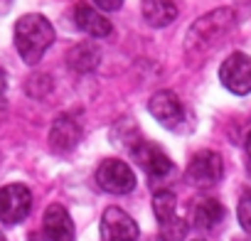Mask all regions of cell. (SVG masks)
Instances as JSON below:
<instances>
[{
  "mask_svg": "<svg viewBox=\"0 0 251 241\" xmlns=\"http://www.w3.org/2000/svg\"><path fill=\"white\" fill-rule=\"evenodd\" d=\"M52 42H54V27L45 15L30 13L15 23V47L25 64L30 67L37 64L45 57V52L52 47Z\"/></svg>",
  "mask_w": 251,
  "mask_h": 241,
  "instance_id": "cell-1",
  "label": "cell"
},
{
  "mask_svg": "<svg viewBox=\"0 0 251 241\" xmlns=\"http://www.w3.org/2000/svg\"><path fill=\"white\" fill-rule=\"evenodd\" d=\"M234 27V13L222 8V10H214V13H207L204 18H200L197 23H192L190 32H187V40H185V49L187 54H200V52H207L212 49L229 30Z\"/></svg>",
  "mask_w": 251,
  "mask_h": 241,
  "instance_id": "cell-2",
  "label": "cell"
},
{
  "mask_svg": "<svg viewBox=\"0 0 251 241\" xmlns=\"http://www.w3.org/2000/svg\"><path fill=\"white\" fill-rule=\"evenodd\" d=\"M96 182L101 190L111 192V194H128L136 190V172L131 170L128 163L116 160V158H106L99 168H96Z\"/></svg>",
  "mask_w": 251,
  "mask_h": 241,
  "instance_id": "cell-3",
  "label": "cell"
},
{
  "mask_svg": "<svg viewBox=\"0 0 251 241\" xmlns=\"http://www.w3.org/2000/svg\"><path fill=\"white\" fill-rule=\"evenodd\" d=\"M219 81L236 96L251 94V57L244 52L229 54L219 67Z\"/></svg>",
  "mask_w": 251,
  "mask_h": 241,
  "instance_id": "cell-4",
  "label": "cell"
},
{
  "mask_svg": "<svg viewBox=\"0 0 251 241\" xmlns=\"http://www.w3.org/2000/svg\"><path fill=\"white\" fill-rule=\"evenodd\" d=\"M32 209V192L25 185H8L0 190V221L15 226L27 219Z\"/></svg>",
  "mask_w": 251,
  "mask_h": 241,
  "instance_id": "cell-5",
  "label": "cell"
},
{
  "mask_svg": "<svg viewBox=\"0 0 251 241\" xmlns=\"http://www.w3.org/2000/svg\"><path fill=\"white\" fill-rule=\"evenodd\" d=\"M224 175V160L214 150H200L192 155L187 165V180L195 187H212Z\"/></svg>",
  "mask_w": 251,
  "mask_h": 241,
  "instance_id": "cell-6",
  "label": "cell"
},
{
  "mask_svg": "<svg viewBox=\"0 0 251 241\" xmlns=\"http://www.w3.org/2000/svg\"><path fill=\"white\" fill-rule=\"evenodd\" d=\"M101 239L103 241H136L138 239V224L128 212L118 207H108L101 214Z\"/></svg>",
  "mask_w": 251,
  "mask_h": 241,
  "instance_id": "cell-7",
  "label": "cell"
},
{
  "mask_svg": "<svg viewBox=\"0 0 251 241\" xmlns=\"http://www.w3.org/2000/svg\"><path fill=\"white\" fill-rule=\"evenodd\" d=\"M133 155H136V163L146 170V175L151 180H163L173 172V160L165 155L163 148H158L153 143H138L133 148Z\"/></svg>",
  "mask_w": 251,
  "mask_h": 241,
  "instance_id": "cell-8",
  "label": "cell"
},
{
  "mask_svg": "<svg viewBox=\"0 0 251 241\" xmlns=\"http://www.w3.org/2000/svg\"><path fill=\"white\" fill-rule=\"evenodd\" d=\"M81 141V126L72 116H57L50 128V148L59 155L72 153Z\"/></svg>",
  "mask_w": 251,
  "mask_h": 241,
  "instance_id": "cell-9",
  "label": "cell"
},
{
  "mask_svg": "<svg viewBox=\"0 0 251 241\" xmlns=\"http://www.w3.org/2000/svg\"><path fill=\"white\" fill-rule=\"evenodd\" d=\"M148 108H151V113L160 120L165 128L180 126L182 118H185L182 101H180L177 94H173V91H158V94H153L151 101H148Z\"/></svg>",
  "mask_w": 251,
  "mask_h": 241,
  "instance_id": "cell-10",
  "label": "cell"
},
{
  "mask_svg": "<svg viewBox=\"0 0 251 241\" xmlns=\"http://www.w3.org/2000/svg\"><path fill=\"white\" fill-rule=\"evenodd\" d=\"M42 234L47 241H74V221L62 204H50L42 219Z\"/></svg>",
  "mask_w": 251,
  "mask_h": 241,
  "instance_id": "cell-11",
  "label": "cell"
},
{
  "mask_svg": "<svg viewBox=\"0 0 251 241\" xmlns=\"http://www.w3.org/2000/svg\"><path fill=\"white\" fill-rule=\"evenodd\" d=\"M74 23L81 32L91 35V37H108L113 32V25L111 20L99 10V8H91V5H76L74 10Z\"/></svg>",
  "mask_w": 251,
  "mask_h": 241,
  "instance_id": "cell-12",
  "label": "cell"
},
{
  "mask_svg": "<svg viewBox=\"0 0 251 241\" xmlns=\"http://www.w3.org/2000/svg\"><path fill=\"white\" fill-rule=\"evenodd\" d=\"M190 219H192V224H195L197 229H202V231L217 229V226L224 221V207H222L217 199H212V197H202V199H197V202L192 204Z\"/></svg>",
  "mask_w": 251,
  "mask_h": 241,
  "instance_id": "cell-13",
  "label": "cell"
},
{
  "mask_svg": "<svg viewBox=\"0 0 251 241\" xmlns=\"http://www.w3.org/2000/svg\"><path fill=\"white\" fill-rule=\"evenodd\" d=\"M141 10H143L146 23H151L153 27H168L177 18L175 0H143Z\"/></svg>",
  "mask_w": 251,
  "mask_h": 241,
  "instance_id": "cell-14",
  "label": "cell"
},
{
  "mask_svg": "<svg viewBox=\"0 0 251 241\" xmlns=\"http://www.w3.org/2000/svg\"><path fill=\"white\" fill-rule=\"evenodd\" d=\"M99 59H101V54H99V47L96 45H76L67 54L69 67L74 72H81V74L84 72H94L99 67Z\"/></svg>",
  "mask_w": 251,
  "mask_h": 241,
  "instance_id": "cell-15",
  "label": "cell"
},
{
  "mask_svg": "<svg viewBox=\"0 0 251 241\" xmlns=\"http://www.w3.org/2000/svg\"><path fill=\"white\" fill-rule=\"evenodd\" d=\"M153 212H155L158 221H168V219L177 217V214H175V212H177V197H175L170 190L155 192V197H153Z\"/></svg>",
  "mask_w": 251,
  "mask_h": 241,
  "instance_id": "cell-16",
  "label": "cell"
},
{
  "mask_svg": "<svg viewBox=\"0 0 251 241\" xmlns=\"http://www.w3.org/2000/svg\"><path fill=\"white\" fill-rule=\"evenodd\" d=\"M187 236V224L177 217L168 219V221H160V239L163 241H185Z\"/></svg>",
  "mask_w": 251,
  "mask_h": 241,
  "instance_id": "cell-17",
  "label": "cell"
},
{
  "mask_svg": "<svg viewBox=\"0 0 251 241\" xmlns=\"http://www.w3.org/2000/svg\"><path fill=\"white\" fill-rule=\"evenodd\" d=\"M236 217H239V224L246 234H251V190L244 192L239 197V207H236Z\"/></svg>",
  "mask_w": 251,
  "mask_h": 241,
  "instance_id": "cell-18",
  "label": "cell"
},
{
  "mask_svg": "<svg viewBox=\"0 0 251 241\" xmlns=\"http://www.w3.org/2000/svg\"><path fill=\"white\" fill-rule=\"evenodd\" d=\"M94 5L99 10H118L123 5V0H94Z\"/></svg>",
  "mask_w": 251,
  "mask_h": 241,
  "instance_id": "cell-19",
  "label": "cell"
},
{
  "mask_svg": "<svg viewBox=\"0 0 251 241\" xmlns=\"http://www.w3.org/2000/svg\"><path fill=\"white\" fill-rule=\"evenodd\" d=\"M5 86H8V76H5V72L0 69V94L5 91Z\"/></svg>",
  "mask_w": 251,
  "mask_h": 241,
  "instance_id": "cell-20",
  "label": "cell"
},
{
  "mask_svg": "<svg viewBox=\"0 0 251 241\" xmlns=\"http://www.w3.org/2000/svg\"><path fill=\"white\" fill-rule=\"evenodd\" d=\"M246 153H249V158H251V133L246 136Z\"/></svg>",
  "mask_w": 251,
  "mask_h": 241,
  "instance_id": "cell-21",
  "label": "cell"
},
{
  "mask_svg": "<svg viewBox=\"0 0 251 241\" xmlns=\"http://www.w3.org/2000/svg\"><path fill=\"white\" fill-rule=\"evenodd\" d=\"M0 241H5V239H3V234H0Z\"/></svg>",
  "mask_w": 251,
  "mask_h": 241,
  "instance_id": "cell-22",
  "label": "cell"
},
{
  "mask_svg": "<svg viewBox=\"0 0 251 241\" xmlns=\"http://www.w3.org/2000/svg\"><path fill=\"white\" fill-rule=\"evenodd\" d=\"M241 241H246V239H241Z\"/></svg>",
  "mask_w": 251,
  "mask_h": 241,
  "instance_id": "cell-23",
  "label": "cell"
}]
</instances>
